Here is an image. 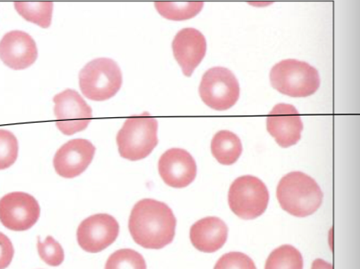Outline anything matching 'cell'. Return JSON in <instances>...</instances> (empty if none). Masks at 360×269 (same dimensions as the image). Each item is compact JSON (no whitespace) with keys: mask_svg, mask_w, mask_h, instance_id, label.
<instances>
[{"mask_svg":"<svg viewBox=\"0 0 360 269\" xmlns=\"http://www.w3.org/2000/svg\"><path fill=\"white\" fill-rule=\"evenodd\" d=\"M200 98L214 110H227L236 105L240 95V84L229 69L213 67L207 70L200 81Z\"/></svg>","mask_w":360,"mask_h":269,"instance_id":"cell-7","label":"cell"},{"mask_svg":"<svg viewBox=\"0 0 360 269\" xmlns=\"http://www.w3.org/2000/svg\"><path fill=\"white\" fill-rule=\"evenodd\" d=\"M37 44L30 34L20 30L6 34L0 41V60L13 70H23L36 62Z\"/></svg>","mask_w":360,"mask_h":269,"instance_id":"cell-14","label":"cell"},{"mask_svg":"<svg viewBox=\"0 0 360 269\" xmlns=\"http://www.w3.org/2000/svg\"><path fill=\"white\" fill-rule=\"evenodd\" d=\"M158 171L166 185L173 188H184L195 181L197 165L188 151L171 148L159 159Z\"/></svg>","mask_w":360,"mask_h":269,"instance_id":"cell-11","label":"cell"},{"mask_svg":"<svg viewBox=\"0 0 360 269\" xmlns=\"http://www.w3.org/2000/svg\"><path fill=\"white\" fill-rule=\"evenodd\" d=\"M302 254L297 248L285 244L269 254L265 269H303Z\"/></svg>","mask_w":360,"mask_h":269,"instance_id":"cell-19","label":"cell"},{"mask_svg":"<svg viewBox=\"0 0 360 269\" xmlns=\"http://www.w3.org/2000/svg\"><path fill=\"white\" fill-rule=\"evenodd\" d=\"M214 269H257L254 261L247 254L233 251L223 255Z\"/></svg>","mask_w":360,"mask_h":269,"instance_id":"cell-24","label":"cell"},{"mask_svg":"<svg viewBox=\"0 0 360 269\" xmlns=\"http://www.w3.org/2000/svg\"><path fill=\"white\" fill-rule=\"evenodd\" d=\"M56 126L65 136L82 132L93 119L91 107L77 91L65 89L54 96Z\"/></svg>","mask_w":360,"mask_h":269,"instance_id":"cell-8","label":"cell"},{"mask_svg":"<svg viewBox=\"0 0 360 269\" xmlns=\"http://www.w3.org/2000/svg\"><path fill=\"white\" fill-rule=\"evenodd\" d=\"M96 147L84 139L68 141L55 154V171L62 178H74L84 172L92 163Z\"/></svg>","mask_w":360,"mask_h":269,"instance_id":"cell-12","label":"cell"},{"mask_svg":"<svg viewBox=\"0 0 360 269\" xmlns=\"http://www.w3.org/2000/svg\"><path fill=\"white\" fill-rule=\"evenodd\" d=\"M272 87L290 98H307L320 88L317 69L307 62L285 60L276 64L270 71Z\"/></svg>","mask_w":360,"mask_h":269,"instance_id":"cell-4","label":"cell"},{"mask_svg":"<svg viewBox=\"0 0 360 269\" xmlns=\"http://www.w3.org/2000/svg\"><path fill=\"white\" fill-rule=\"evenodd\" d=\"M227 239L226 223L216 216L199 220L190 230V240L193 246L202 253H216L224 246Z\"/></svg>","mask_w":360,"mask_h":269,"instance_id":"cell-16","label":"cell"},{"mask_svg":"<svg viewBox=\"0 0 360 269\" xmlns=\"http://www.w3.org/2000/svg\"><path fill=\"white\" fill-rule=\"evenodd\" d=\"M18 152L19 144L15 134L0 129V171L6 170L15 164Z\"/></svg>","mask_w":360,"mask_h":269,"instance_id":"cell-22","label":"cell"},{"mask_svg":"<svg viewBox=\"0 0 360 269\" xmlns=\"http://www.w3.org/2000/svg\"><path fill=\"white\" fill-rule=\"evenodd\" d=\"M158 119L148 112L127 118L117 136L120 157L140 161L150 156L158 146Z\"/></svg>","mask_w":360,"mask_h":269,"instance_id":"cell-3","label":"cell"},{"mask_svg":"<svg viewBox=\"0 0 360 269\" xmlns=\"http://www.w3.org/2000/svg\"><path fill=\"white\" fill-rule=\"evenodd\" d=\"M311 269H334V268L328 262L321 260V258H316L311 264Z\"/></svg>","mask_w":360,"mask_h":269,"instance_id":"cell-26","label":"cell"},{"mask_svg":"<svg viewBox=\"0 0 360 269\" xmlns=\"http://www.w3.org/2000/svg\"><path fill=\"white\" fill-rule=\"evenodd\" d=\"M176 220L165 203L143 199L131 209L128 228L134 242L146 249H162L174 240Z\"/></svg>","mask_w":360,"mask_h":269,"instance_id":"cell-1","label":"cell"},{"mask_svg":"<svg viewBox=\"0 0 360 269\" xmlns=\"http://www.w3.org/2000/svg\"><path fill=\"white\" fill-rule=\"evenodd\" d=\"M39 203L32 195L13 192L0 199V223L13 232H25L40 217Z\"/></svg>","mask_w":360,"mask_h":269,"instance_id":"cell-9","label":"cell"},{"mask_svg":"<svg viewBox=\"0 0 360 269\" xmlns=\"http://www.w3.org/2000/svg\"><path fill=\"white\" fill-rule=\"evenodd\" d=\"M15 8L27 22L48 29L53 20V2H15Z\"/></svg>","mask_w":360,"mask_h":269,"instance_id":"cell-18","label":"cell"},{"mask_svg":"<svg viewBox=\"0 0 360 269\" xmlns=\"http://www.w3.org/2000/svg\"><path fill=\"white\" fill-rule=\"evenodd\" d=\"M269 202V190L264 183L250 175L235 179L228 195L231 211L244 220L255 219L263 215Z\"/></svg>","mask_w":360,"mask_h":269,"instance_id":"cell-6","label":"cell"},{"mask_svg":"<svg viewBox=\"0 0 360 269\" xmlns=\"http://www.w3.org/2000/svg\"><path fill=\"white\" fill-rule=\"evenodd\" d=\"M206 51L205 37L192 27L180 30L173 39V54L186 77H190L203 60Z\"/></svg>","mask_w":360,"mask_h":269,"instance_id":"cell-15","label":"cell"},{"mask_svg":"<svg viewBox=\"0 0 360 269\" xmlns=\"http://www.w3.org/2000/svg\"><path fill=\"white\" fill-rule=\"evenodd\" d=\"M202 2H157L155 8L164 18L171 20H185L193 18L202 11Z\"/></svg>","mask_w":360,"mask_h":269,"instance_id":"cell-20","label":"cell"},{"mask_svg":"<svg viewBox=\"0 0 360 269\" xmlns=\"http://www.w3.org/2000/svg\"><path fill=\"white\" fill-rule=\"evenodd\" d=\"M120 234V224L108 214H96L79 224L77 241L82 250L98 254L115 242Z\"/></svg>","mask_w":360,"mask_h":269,"instance_id":"cell-10","label":"cell"},{"mask_svg":"<svg viewBox=\"0 0 360 269\" xmlns=\"http://www.w3.org/2000/svg\"><path fill=\"white\" fill-rule=\"evenodd\" d=\"M105 269H147V264L138 251L124 248L110 255Z\"/></svg>","mask_w":360,"mask_h":269,"instance_id":"cell-21","label":"cell"},{"mask_svg":"<svg viewBox=\"0 0 360 269\" xmlns=\"http://www.w3.org/2000/svg\"><path fill=\"white\" fill-rule=\"evenodd\" d=\"M304 129L302 120L295 107L279 103L266 117V130L282 147L296 145Z\"/></svg>","mask_w":360,"mask_h":269,"instance_id":"cell-13","label":"cell"},{"mask_svg":"<svg viewBox=\"0 0 360 269\" xmlns=\"http://www.w3.org/2000/svg\"><path fill=\"white\" fill-rule=\"evenodd\" d=\"M37 250L41 260L47 265H51V267H58L64 262L65 253L63 248L53 237H47L44 242H41L39 237H38Z\"/></svg>","mask_w":360,"mask_h":269,"instance_id":"cell-23","label":"cell"},{"mask_svg":"<svg viewBox=\"0 0 360 269\" xmlns=\"http://www.w3.org/2000/svg\"><path fill=\"white\" fill-rule=\"evenodd\" d=\"M211 152L218 163L233 165L241 156V140L231 131H220L211 141Z\"/></svg>","mask_w":360,"mask_h":269,"instance_id":"cell-17","label":"cell"},{"mask_svg":"<svg viewBox=\"0 0 360 269\" xmlns=\"http://www.w3.org/2000/svg\"><path fill=\"white\" fill-rule=\"evenodd\" d=\"M276 197L281 208L290 215L307 217L320 209L323 204V192L310 176L293 171L280 181Z\"/></svg>","mask_w":360,"mask_h":269,"instance_id":"cell-2","label":"cell"},{"mask_svg":"<svg viewBox=\"0 0 360 269\" xmlns=\"http://www.w3.org/2000/svg\"><path fill=\"white\" fill-rule=\"evenodd\" d=\"M15 256V248L8 236L0 232V269H6Z\"/></svg>","mask_w":360,"mask_h":269,"instance_id":"cell-25","label":"cell"},{"mask_svg":"<svg viewBox=\"0 0 360 269\" xmlns=\"http://www.w3.org/2000/svg\"><path fill=\"white\" fill-rule=\"evenodd\" d=\"M122 72L119 65L107 58L90 61L79 75L82 94L96 102H103L113 98L122 86Z\"/></svg>","mask_w":360,"mask_h":269,"instance_id":"cell-5","label":"cell"}]
</instances>
